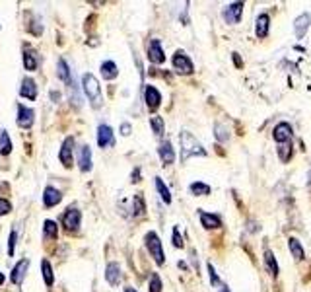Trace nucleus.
I'll return each mask as SVG.
<instances>
[{"mask_svg":"<svg viewBox=\"0 0 311 292\" xmlns=\"http://www.w3.org/2000/svg\"><path fill=\"white\" fill-rule=\"evenodd\" d=\"M179 144H181V162H187L189 158H194V156H206V148L189 131L179 133Z\"/></svg>","mask_w":311,"mask_h":292,"instance_id":"obj_1","label":"nucleus"},{"mask_svg":"<svg viewBox=\"0 0 311 292\" xmlns=\"http://www.w3.org/2000/svg\"><path fill=\"white\" fill-rule=\"evenodd\" d=\"M82 88H84V92H86L87 99L92 101V107L99 109L101 103H103V97H101V88H99L97 78L94 76V74L86 72V74L82 76Z\"/></svg>","mask_w":311,"mask_h":292,"instance_id":"obj_2","label":"nucleus"},{"mask_svg":"<svg viewBox=\"0 0 311 292\" xmlns=\"http://www.w3.org/2000/svg\"><path fill=\"white\" fill-rule=\"evenodd\" d=\"M144 243L148 247L150 255L154 257V261L158 265H164L165 263V253H164V247H162V242H160V236L156 232H148L144 236Z\"/></svg>","mask_w":311,"mask_h":292,"instance_id":"obj_3","label":"nucleus"},{"mask_svg":"<svg viewBox=\"0 0 311 292\" xmlns=\"http://www.w3.org/2000/svg\"><path fill=\"white\" fill-rule=\"evenodd\" d=\"M173 68L179 74H191L193 72V60L187 57L185 51H177L173 55Z\"/></svg>","mask_w":311,"mask_h":292,"instance_id":"obj_4","label":"nucleus"},{"mask_svg":"<svg viewBox=\"0 0 311 292\" xmlns=\"http://www.w3.org/2000/svg\"><path fill=\"white\" fill-rule=\"evenodd\" d=\"M57 74L58 78L66 84V88L70 90V92H74L76 90V84H74V78H72V72H70V67H68V62L64 60V58H58L57 62Z\"/></svg>","mask_w":311,"mask_h":292,"instance_id":"obj_5","label":"nucleus"},{"mask_svg":"<svg viewBox=\"0 0 311 292\" xmlns=\"http://www.w3.org/2000/svg\"><path fill=\"white\" fill-rule=\"evenodd\" d=\"M72 150H74V138H72V136H66L62 146H60V152H58V160L62 162L64 168H72V162H74Z\"/></svg>","mask_w":311,"mask_h":292,"instance_id":"obj_6","label":"nucleus"},{"mask_svg":"<svg viewBox=\"0 0 311 292\" xmlns=\"http://www.w3.org/2000/svg\"><path fill=\"white\" fill-rule=\"evenodd\" d=\"M33 123H35V111L24 103H18V125L21 129H31Z\"/></svg>","mask_w":311,"mask_h":292,"instance_id":"obj_7","label":"nucleus"},{"mask_svg":"<svg viewBox=\"0 0 311 292\" xmlns=\"http://www.w3.org/2000/svg\"><path fill=\"white\" fill-rule=\"evenodd\" d=\"M115 144V136H113V129L105 123L97 127V146L99 148H107V146Z\"/></svg>","mask_w":311,"mask_h":292,"instance_id":"obj_8","label":"nucleus"},{"mask_svg":"<svg viewBox=\"0 0 311 292\" xmlns=\"http://www.w3.org/2000/svg\"><path fill=\"white\" fill-rule=\"evenodd\" d=\"M241 14H243V2H232L228 8L222 12V18L233 26V24H237L239 19H241Z\"/></svg>","mask_w":311,"mask_h":292,"instance_id":"obj_9","label":"nucleus"},{"mask_svg":"<svg viewBox=\"0 0 311 292\" xmlns=\"http://www.w3.org/2000/svg\"><path fill=\"white\" fill-rule=\"evenodd\" d=\"M309 26H311V14H309V12H303V14H300V16L296 18V24H294V33H296V37H298V39L305 37V33H307Z\"/></svg>","mask_w":311,"mask_h":292,"instance_id":"obj_10","label":"nucleus"},{"mask_svg":"<svg viewBox=\"0 0 311 292\" xmlns=\"http://www.w3.org/2000/svg\"><path fill=\"white\" fill-rule=\"evenodd\" d=\"M80 218H82V213L78 211L76 206H70L66 213L62 214V226L66 230H76L80 226Z\"/></svg>","mask_w":311,"mask_h":292,"instance_id":"obj_11","label":"nucleus"},{"mask_svg":"<svg viewBox=\"0 0 311 292\" xmlns=\"http://www.w3.org/2000/svg\"><path fill=\"white\" fill-rule=\"evenodd\" d=\"M272 136H274V140L276 142H292V136H294V131H292V127L288 123H278V125L274 127V131H272Z\"/></svg>","mask_w":311,"mask_h":292,"instance_id":"obj_12","label":"nucleus"},{"mask_svg":"<svg viewBox=\"0 0 311 292\" xmlns=\"http://www.w3.org/2000/svg\"><path fill=\"white\" fill-rule=\"evenodd\" d=\"M148 58H150L152 62H156V65H162L165 60L164 49H162L160 39H152V41L148 43Z\"/></svg>","mask_w":311,"mask_h":292,"instance_id":"obj_13","label":"nucleus"},{"mask_svg":"<svg viewBox=\"0 0 311 292\" xmlns=\"http://www.w3.org/2000/svg\"><path fill=\"white\" fill-rule=\"evenodd\" d=\"M60 201H62V193L58 191L57 187L47 185L45 191H43V204H45L47 208H51V206H57Z\"/></svg>","mask_w":311,"mask_h":292,"instance_id":"obj_14","label":"nucleus"},{"mask_svg":"<svg viewBox=\"0 0 311 292\" xmlns=\"http://www.w3.org/2000/svg\"><path fill=\"white\" fill-rule=\"evenodd\" d=\"M144 101L146 106H148V109H158L160 107V103H162V94H160V90L154 86H146L144 90Z\"/></svg>","mask_w":311,"mask_h":292,"instance_id":"obj_15","label":"nucleus"},{"mask_svg":"<svg viewBox=\"0 0 311 292\" xmlns=\"http://www.w3.org/2000/svg\"><path fill=\"white\" fill-rule=\"evenodd\" d=\"M158 154H160V158H162V162L165 165H171L175 162V148L171 146L169 140H164L162 144L158 146Z\"/></svg>","mask_w":311,"mask_h":292,"instance_id":"obj_16","label":"nucleus"},{"mask_svg":"<svg viewBox=\"0 0 311 292\" xmlns=\"http://www.w3.org/2000/svg\"><path fill=\"white\" fill-rule=\"evenodd\" d=\"M28 267H29V259H28V257H26V259H19V261L16 263V267L12 269L10 281L14 282V284H21L24 277H26V271H28Z\"/></svg>","mask_w":311,"mask_h":292,"instance_id":"obj_17","label":"nucleus"},{"mask_svg":"<svg viewBox=\"0 0 311 292\" xmlns=\"http://www.w3.org/2000/svg\"><path fill=\"white\" fill-rule=\"evenodd\" d=\"M19 96L28 97V99H35L37 97V84L33 78L26 76L21 80V88H19Z\"/></svg>","mask_w":311,"mask_h":292,"instance_id":"obj_18","label":"nucleus"},{"mask_svg":"<svg viewBox=\"0 0 311 292\" xmlns=\"http://www.w3.org/2000/svg\"><path fill=\"white\" fill-rule=\"evenodd\" d=\"M269 29H271V18L269 14H259L257 22H255V33L259 39H264L269 35Z\"/></svg>","mask_w":311,"mask_h":292,"instance_id":"obj_19","label":"nucleus"},{"mask_svg":"<svg viewBox=\"0 0 311 292\" xmlns=\"http://www.w3.org/2000/svg\"><path fill=\"white\" fill-rule=\"evenodd\" d=\"M121 277H123V273H121V265L119 263H109L105 269V279L107 282L111 284V286H117L119 282H121Z\"/></svg>","mask_w":311,"mask_h":292,"instance_id":"obj_20","label":"nucleus"},{"mask_svg":"<svg viewBox=\"0 0 311 292\" xmlns=\"http://www.w3.org/2000/svg\"><path fill=\"white\" fill-rule=\"evenodd\" d=\"M78 165L82 172H90L92 170V148L87 144H84L78 152Z\"/></svg>","mask_w":311,"mask_h":292,"instance_id":"obj_21","label":"nucleus"},{"mask_svg":"<svg viewBox=\"0 0 311 292\" xmlns=\"http://www.w3.org/2000/svg\"><path fill=\"white\" fill-rule=\"evenodd\" d=\"M24 67L26 70H35L39 67V55L35 49H24Z\"/></svg>","mask_w":311,"mask_h":292,"instance_id":"obj_22","label":"nucleus"},{"mask_svg":"<svg viewBox=\"0 0 311 292\" xmlns=\"http://www.w3.org/2000/svg\"><path fill=\"white\" fill-rule=\"evenodd\" d=\"M201 222H203L204 228H208V230H214V228H220V216L218 214H210V213H201Z\"/></svg>","mask_w":311,"mask_h":292,"instance_id":"obj_23","label":"nucleus"},{"mask_svg":"<svg viewBox=\"0 0 311 292\" xmlns=\"http://www.w3.org/2000/svg\"><path fill=\"white\" fill-rule=\"evenodd\" d=\"M99 70H101V76L105 78V80H113V78H117V74H119L117 65L113 62V60H103Z\"/></svg>","mask_w":311,"mask_h":292,"instance_id":"obj_24","label":"nucleus"},{"mask_svg":"<svg viewBox=\"0 0 311 292\" xmlns=\"http://www.w3.org/2000/svg\"><path fill=\"white\" fill-rule=\"evenodd\" d=\"M264 267L269 269V273H271L272 277H276L278 275V263H276V257H274V253L271 252V249H266L264 252Z\"/></svg>","mask_w":311,"mask_h":292,"instance_id":"obj_25","label":"nucleus"},{"mask_svg":"<svg viewBox=\"0 0 311 292\" xmlns=\"http://www.w3.org/2000/svg\"><path fill=\"white\" fill-rule=\"evenodd\" d=\"M156 183V189H158V193H160V197H162V201H164L165 204L171 203V193H169V189H167V185L164 183V179L162 177H156L154 179Z\"/></svg>","mask_w":311,"mask_h":292,"instance_id":"obj_26","label":"nucleus"},{"mask_svg":"<svg viewBox=\"0 0 311 292\" xmlns=\"http://www.w3.org/2000/svg\"><path fill=\"white\" fill-rule=\"evenodd\" d=\"M43 236H45L47 240H57L58 226L55 220H45V222H43Z\"/></svg>","mask_w":311,"mask_h":292,"instance_id":"obj_27","label":"nucleus"},{"mask_svg":"<svg viewBox=\"0 0 311 292\" xmlns=\"http://www.w3.org/2000/svg\"><path fill=\"white\" fill-rule=\"evenodd\" d=\"M12 152V140H10L6 129H0V154L8 156Z\"/></svg>","mask_w":311,"mask_h":292,"instance_id":"obj_28","label":"nucleus"},{"mask_svg":"<svg viewBox=\"0 0 311 292\" xmlns=\"http://www.w3.org/2000/svg\"><path fill=\"white\" fill-rule=\"evenodd\" d=\"M41 273H43V281L47 286H53V282H55V275H53V267H51V263L47 259H43L41 261Z\"/></svg>","mask_w":311,"mask_h":292,"instance_id":"obj_29","label":"nucleus"},{"mask_svg":"<svg viewBox=\"0 0 311 292\" xmlns=\"http://www.w3.org/2000/svg\"><path fill=\"white\" fill-rule=\"evenodd\" d=\"M189 191H191V195H194V197H203V195L210 193V187L206 183H203V181H193V183L189 185Z\"/></svg>","mask_w":311,"mask_h":292,"instance_id":"obj_30","label":"nucleus"},{"mask_svg":"<svg viewBox=\"0 0 311 292\" xmlns=\"http://www.w3.org/2000/svg\"><path fill=\"white\" fill-rule=\"evenodd\" d=\"M288 245H290V252H292V255H294L296 259H303V257H305V252H303V247H301L300 240L290 238V240H288Z\"/></svg>","mask_w":311,"mask_h":292,"instance_id":"obj_31","label":"nucleus"},{"mask_svg":"<svg viewBox=\"0 0 311 292\" xmlns=\"http://www.w3.org/2000/svg\"><path fill=\"white\" fill-rule=\"evenodd\" d=\"M214 135H216V140H220V142H228V138H230L228 129L224 125H220V123L214 125Z\"/></svg>","mask_w":311,"mask_h":292,"instance_id":"obj_32","label":"nucleus"},{"mask_svg":"<svg viewBox=\"0 0 311 292\" xmlns=\"http://www.w3.org/2000/svg\"><path fill=\"white\" fill-rule=\"evenodd\" d=\"M150 125H152V129H154V133L158 136H162L165 133V123H164V119L162 117H152V121H150Z\"/></svg>","mask_w":311,"mask_h":292,"instance_id":"obj_33","label":"nucleus"},{"mask_svg":"<svg viewBox=\"0 0 311 292\" xmlns=\"http://www.w3.org/2000/svg\"><path fill=\"white\" fill-rule=\"evenodd\" d=\"M278 158H280L282 162H288L292 158V142H284V144H280V148H278Z\"/></svg>","mask_w":311,"mask_h":292,"instance_id":"obj_34","label":"nucleus"},{"mask_svg":"<svg viewBox=\"0 0 311 292\" xmlns=\"http://www.w3.org/2000/svg\"><path fill=\"white\" fill-rule=\"evenodd\" d=\"M150 292H162V279L158 273H152L150 275V284H148Z\"/></svg>","mask_w":311,"mask_h":292,"instance_id":"obj_35","label":"nucleus"},{"mask_svg":"<svg viewBox=\"0 0 311 292\" xmlns=\"http://www.w3.org/2000/svg\"><path fill=\"white\" fill-rule=\"evenodd\" d=\"M132 208H135V216H140V214H144L146 211V204H144V199L140 197V195H135V201H132Z\"/></svg>","mask_w":311,"mask_h":292,"instance_id":"obj_36","label":"nucleus"},{"mask_svg":"<svg viewBox=\"0 0 311 292\" xmlns=\"http://www.w3.org/2000/svg\"><path fill=\"white\" fill-rule=\"evenodd\" d=\"M171 243H173V247L177 249H181L183 247V238H181V232H179V228L175 226L173 232H171Z\"/></svg>","mask_w":311,"mask_h":292,"instance_id":"obj_37","label":"nucleus"},{"mask_svg":"<svg viewBox=\"0 0 311 292\" xmlns=\"http://www.w3.org/2000/svg\"><path fill=\"white\" fill-rule=\"evenodd\" d=\"M16 240H18V232H16V230H12V232H10V240H8V255H10V257L14 255V247H16Z\"/></svg>","mask_w":311,"mask_h":292,"instance_id":"obj_38","label":"nucleus"},{"mask_svg":"<svg viewBox=\"0 0 311 292\" xmlns=\"http://www.w3.org/2000/svg\"><path fill=\"white\" fill-rule=\"evenodd\" d=\"M12 211V203L0 197V214H8Z\"/></svg>","mask_w":311,"mask_h":292,"instance_id":"obj_39","label":"nucleus"},{"mask_svg":"<svg viewBox=\"0 0 311 292\" xmlns=\"http://www.w3.org/2000/svg\"><path fill=\"white\" fill-rule=\"evenodd\" d=\"M206 269H208V275H210V282L212 284H220V279H218V275H216V271H214V267L210 263L206 265Z\"/></svg>","mask_w":311,"mask_h":292,"instance_id":"obj_40","label":"nucleus"},{"mask_svg":"<svg viewBox=\"0 0 311 292\" xmlns=\"http://www.w3.org/2000/svg\"><path fill=\"white\" fill-rule=\"evenodd\" d=\"M130 131H132V127L128 125V123H123V125H121V135L123 136H128L130 135Z\"/></svg>","mask_w":311,"mask_h":292,"instance_id":"obj_41","label":"nucleus"},{"mask_svg":"<svg viewBox=\"0 0 311 292\" xmlns=\"http://www.w3.org/2000/svg\"><path fill=\"white\" fill-rule=\"evenodd\" d=\"M140 181V170L136 168L135 172H132V183H138Z\"/></svg>","mask_w":311,"mask_h":292,"instance_id":"obj_42","label":"nucleus"},{"mask_svg":"<svg viewBox=\"0 0 311 292\" xmlns=\"http://www.w3.org/2000/svg\"><path fill=\"white\" fill-rule=\"evenodd\" d=\"M233 62H235V65H237V67H241V65H243L241 57H239V55H237V53H233Z\"/></svg>","mask_w":311,"mask_h":292,"instance_id":"obj_43","label":"nucleus"},{"mask_svg":"<svg viewBox=\"0 0 311 292\" xmlns=\"http://www.w3.org/2000/svg\"><path fill=\"white\" fill-rule=\"evenodd\" d=\"M222 292H230V288H228V284H222Z\"/></svg>","mask_w":311,"mask_h":292,"instance_id":"obj_44","label":"nucleus"},{"mask_svg":"<svg viewBox=\"0 0 311 292\" xmlns=\"http://www.w3.org/2000/svg\"><path fill=\"white\" fill-rule=\"evenodd\" d=\"M125 292H136V290H135V288H132V286H126Z\"/></svg>","mask_w":311,"mask_h":292,"instance_id":"obj_45","label":"nucleus"},{"mask_svg":"<svg viewBox=\"0 0 311 292\" xmlns=\"http://www.w3.org/2000/svg\"><path fill=\"white\" fill-rule=\"evenodd\" d=\"M2 282H4V275H2V273H0V284H2Z\"/></svg>","mask_w":311,"mask_h":292,"instance_id":"obj_46","label":"nucleus"}]
</instances>
